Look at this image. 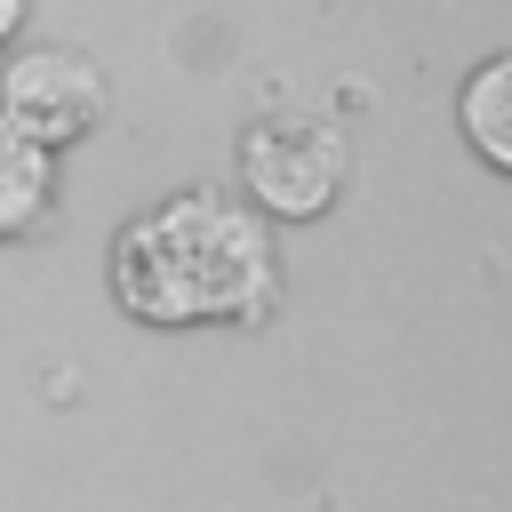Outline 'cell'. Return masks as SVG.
I'll return each instance as SVG.
<instances>
[{
	"mask_svg": "<svg viewBox=\"0 0 512 512\" xmlns=\"http://www.w3.org/2000/svg\"><path fill=\"white\" fill-rule=\"evenodd\" d=\"M112 296L144 328H256L280 304V240L240 192H168L112 232Z\"/></svg>",
	"mask_w": 512,
	"mask_h": 512,
	"instance_id": "obj_1",
	"label": "cell"
},
{
	"mask_svg": "<svg viewBox=\"0 0 512 512\" xmlns=\"http://www.w3.org/2000/svg\"><path fill=\"white\" fill-rule=\"evenodd\" d=\"M352 144L328 112H264L240 128V200L272 224H312L336 208Z\"/></svg>",
	"mask_w": 512,
	"mask_h": 512,
	"instance_id": "obj_2",
	"label": "cell"
},
{
	"mask_svg": "<svg viewBox=\"0 0 512 512\" xmlns=\"http://www.w3.org/2000/svg\"><path fill=\"white\" fill-rule=\"evenodd\" d=\"M104 104H112L104 72H96L80 48H64V40H24V48H8V64H0V128L32 136V144H48V152L80 144V136L104 120Z\"/></svg>",
	"mask_w": 512,
	"mask_h": 512,
	"instance_id": "obj_3",
	"label": "cell"
},
{
	"mask_svg": "<svg viewBox=\"0 0 512 512\" xmlns=\"http://www.w3.org/2000/svg\"><path fill=\"white\" fill-rule=\"evenodd\" d=\"M456 128H464V144H472L496 176H512V48L464 72V88H456Z\"/></svg>",
	"mask_w": 512,
	"mask_h": 512,
	"instance_id": "obj_4",
	"label": "cell"
},
{
	"mask_svg": "<svg viewBox=\"0 0 512 512\" xmlns=\"http://www.w3.org/2000/svg\"><path fill=\"white\" fill-rule=\"evenodd\" d=\"M56 208V152L0 128V240H24Z\"/></svg>",
	"mask_w": 512,
	"mask_h": 512,
	"instance_id": "obj_5",
	"label": "cell"
},
{
	"mask_svg": "<svg viewBox=\"0 0 512 512\" xmlns=\"http://www.w3.org/2000/svg\"><path fill=\"white\" fill-rule=\"evenodd\" d=\"M16 32H24V0H0V56L16 48Z\"/></svg>",
	"mask_w": 512,
	"mask_h": 512,
	"instance_id": "obj_6",
	"label": "cell"
}]
</instances>
